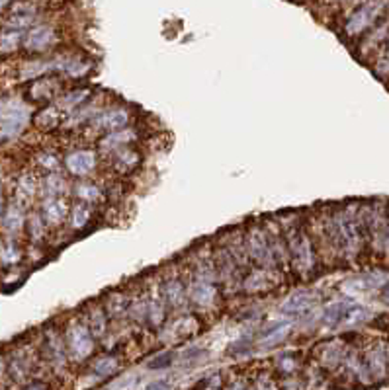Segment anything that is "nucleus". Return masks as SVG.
<instances>
[{"label": "nucleus", "instance_id": "nucleus-1", "mask_svg": "<svg viewBox=\"0 0 389 390\" xmlns=\"http://www.w3.org/2000/svg\"><path fill=\"white\" fill-rule=\"evenodd\" d=\"M372 316L370 308L354 303L350 299H336L325 304L319 312V322L327 330H339V328H354L368 322Z\"/></svg>", "mask_w": 389, "mask_h": 390}, {"label": "nucleus", "instance_id": "nucleus-2", "mask_svg": "<svg viewBox=\"0 0 389 390\" xmlns=\"http://www.w3.org/2000/svg\"><path fill=\"white\" fill-rule=\"evenodd\" d=\"M287 250H290V260L297 272L302 275H309L315 267V254H313V246L307 234L300 230L297 226L290 228L286 234Z\"/></svg>", "mask_w": 389, "mask_h": 390}, {"label": "nucleus", "instance_id": "nucleus-3", "mask_svg": "<svg viewBox=\"0 0 389 390\" xmlns=\"http://www.w3.org/2000/svg\"><path fill=\"white\" fill-rule=\"evenodd\" d=\"M245 250L246 256L254 260L258 265H263L264 269H272L276 267V260H274V254H272L270 242H268V234L261 226H251L246 230L245 238Z\"/></svg>", "mask_w": 389, "mask_h": 390}, {"label": "nucleus", "instance_id": "nucleus-4", "mask_svg": "<svg viewBox=\"0 0 389 390\" xmlns=\"http://www.w3.org/2000/svg\"><path fill=\"white\" fill-rule=\"evenodd\" d=\"M67 347L71 351V357L77 361L87 359L92 351H94V340L88 326L82 324H71L67 330Z\"/></svg>", "mask_w": 389, "mask_h": 390}, {"label": "nucleus", "instance_id": "nucleus-5", "mask_svg": "<svg viewBox=\"0 0 389 390\" xmlns=\"http://www.w3.org/2000/svg\"><path fill=\"white\" fill-rule=\"evenodd\" d=\"M317 304V295L311 293V291H295L292 295L287 296L284 303L280 304V314L284 316H290V318H297V316H305L309 314Z\"/></svg>", "mask_w": 389, "mask_h": 390}, {"label": "nucleus", "instance_id": "nucleus-6", "mask_svg": "<svg viewBox=\"0 0 389 390\" xmlns=\"http://www.w3.org/2000/svg\"><path fill=\"white\" fill-rule=\"evenodd\" d=\"M292 332V324L287 320H272L266 326L263 328L261 332V338H258V347L261 350H272L276 347L278 343H284L287 335Z\"/></svg>", "mask_w": 389, "mask_h": 390}, {"label": "nucleus", "instance_id": "nucleus-7", "mask_svg": "<svg viewBox=\"0 0 389 390\" xmlns=\"http://www.w3.org/2000/svg\"><path fill=\"white\" fill-rule=\"evenodd\" d=\"M381 4H364L360 6L356 12H352V16L349 18L346 22V33L349 35H358L370 26V23L376 20V16L380 14Z\"/></svg>", "mask_w": 389, "mask_h": 390}, {"label": "nucleus", "instance_id": "nucleus-8", "mask_svg": "<svg viewBox=\"0 0 389 390\" xmlns=\"http://www.w3.org/2000/svg\"><path fill=\"white\" fill-rule=\"evenodd\" d=\"M188 296L194 304H198L202 308H209L217 301V289L212 281L194 279L188 289Z\"/></svg>", "mask_w": 389, "mask_h": 390}, {"label": "nucleus", "instance_id": "nucleus-9", "mask_svg": "<svg viewBox=\"0 0 389 390\" xmlns=\"http://www.w3.org/2000/svg\"><path fill=\"white\" fill-rule=\"evenodd\" d=\"M96 155L92 150H77L67 156V168L75 176H87L94 170Z\"/></svg>", "mask_w": 389, "mask_h": 390}, {"label": "nucleus", "instance_id": "nucleus-10", "mask_svg": "<svg viewBox=\"0 0 389 390\" xmlns=\"http://www.w3.org/2000/svg\"><path fill=\"white\" fill-rule=\"evenodd\" d=\"M129 121L126 109H110V111H104L98 117L92 119V125L96 129H104V131H118L121 127H126Z\"/></svg>", "mask_w": 389, "mask_h": 390}, {"label": "nucleus", "instance_id": "nucleus-11", "mask_svg": "<svg viewBox=\"0 0 389 390\" xmlns=\"http://www.w3.org/2000/svg\"><path fill=\"white\" fill-rule=\"evenodd\" d=\"M366 367H368V373L376 381H383L385 373H388V357H385V351L383 347H372L366 355Z\"/></svg>", "mask_w": 389, "mask_h": 390}, {"label": "nucleus", "instance_id": "nucleus-12", "mask_svg": "<svg viewBox=\"0 0 389 390\" xmlns=\"http://www.w3.org/2000/svg\"><path fill=\"white\" fill-rule=\"evenodd\" d=\"M53 39H55V31L48 28V26H38L28 33L26 45H28V49H33V51H41V49L51 45Z\"/></svg>", "mask_w": 389, "mask_h": 390}, {"label": "nucleus", "instance_id": "nucleus-13", "mask_svg": "<svg viewBox=\"0 0 389 390\" xmlns=\"http://www.w3.org/2000/svg\"><path fill=\"white\" fill-rule=\"evenodd\" d=\"M163 299H165L170 306H175V308L182 306V304H186V301H188L182 283L178 279L165 281V285H163Z\"/></svg>", "mask_w": 389, "mask_h": 390}, {"label": "nucleus", "instance_id": "nucleus-14", "mask_svg": "<svg viewBox=\"0 0 389 390\" xmlns=\"http://www.w3.org/2000/svg\"><path fill=\"white\" fill-rule=\"evenodd\" d=\"M196 332V320L194 318H180L176 320L172 326L168 328L167 332L163 334L165 340H182V338H188Z\"/></svg>", "mask_w": 389, "mask_h": 390}, {"label": "nucleus", "instance_id": "nucleus-15", "mask_svg": "<svg viewBox=\"0 0 389 390\" xmlns=\"http://www.w3.org/2000/svg\"><path fill=\"white\" fill-rule=\"evenodd\" d=\"M342 359H344V350H342V345H339V342L325 343L319 350V361L325 367L339 365Z\"/></svg>", "mask_w": 389, "mask_h": 390}, {"label": "nucleus", "instance_id": "nucleus-16", "mask_svg": "<svg viewBox=\"0 0 389 390\" xmlns=\"http://www.w3.org/2000/svg\"><path fill=\"white\" fill-rule=\"evenodd\" d=\"M272 287L270 275H268V269H263V272H254L253 275H248L245 281V289L248 293H258V291H268Z\"/></svg>", "mask_w": 389, "mask_h": 390}, {"label": "nucleus", "instance_id": "nucleus-17", "mask_svg": "<svg viewBox=\"0 0 389 390\" xmlns=\"http://www.w3.org/2000/svg\"><path fill=\"white\" fill-rule=\"evenodd\" d=\"M147 318L153 326H160V322L165 320V303L159 293H153V299L147 304Z\"/></svg>", "mask_w": 389, "mask_h": 390}, {"label": "nucleus", "instance_id": "nucleus-18", "mask_svg": "<svg viewBox=\"0 0 389 390\" xmlns=\"http://www.w3.org/2000/svg\"><path fill=\"white\" fill-rule=\"evenodd\" d=\"M118 359L114 357V355H104V357L96 359L94 365H92V373L98 374V377H110L118 371Z\"/></svg>", "mask_w": 389, "mask_h": 390}, {"label": "nucleus", "instance_id": "nucleus-19", "mask_svg": "<svg viewBox=\"0 0 389 390\" xmlns=\"http://www.w3.org/2000/svg\"><path fill=\"white\" fill-rule=\"evenodd\" d=\"M136 139V133L129 131V129H121V131H116V133H110L106 139L102 140V147L104 148H119L124 147V145H127V143H131V140Z\"/></svg>", "mask_w": 389, "mask_h": 390}, {"label": "nucleus", "instance_id": "nucleus-20", "mask_svg": "<svg viewBox=\"0 0 389 390\" xmlns=\"http://www.w3.org/2000/svg\"><path fill=\"white\" fill-rule=\"evenodd\" d=\"M106 326H108L106 314H104L100 308H92L90 314H88V330H90V334H94L96 338H100V335L106 334Z\"/></svg>", "mask_w": 389, "mask_h": 390}, {"label": "nucleus", "instance_id": "nucleus-21", "mask_svg": "<svg viewBox=\"0 0 389 390\" xmlns=\"http://www.w3.org/2000/svg\"><path fill=\"white\" fill-rule=\"evenodd\" d=\"M45 217H48L49 223H61L67 215V205L61 199H49L45 201Z\"/></svg>", "mask_w": 389, "mask_h": 390}, {"label": "nucleus", "instance_id": "nucleus-22", "mask_svg": "<svg viewBox=\"0 0 389 390\" xmlns=\"http://www.w3.org/2000/svg\"><path fill=\"white\" fill-rule=\"evenodd\" d=\"M108 311H110L111 316H116V318H118V316H121V314H126V312H129L127 311L126 296H121V295L111 296L110 301H108Z\"/></svg>", "mask_w": 389, "mask_h": 390}, {"label": "nucleus", "instance_id": "nucleus-23", "mask_svg": "<svg viewBox=\"0 0 389 390\" xmlns=\"http://www.w3.org/2000/svg\"><path fill=\"white\" fill-rule=\"evenodd\" d=\"M77 195H79L82 201H96L100 197V189L94 184H80L77 187Z\"/></svg>", "mask_w": 389, "mask_h": 390}, {"label": "nucleus", "instance_id": "nucleus-24", "mask_svg": "<svg viewBox=\"0 0 389 390\" xmlns=\"http://www.w3.org/2000/svg\"><path fill=\"white\" fill-rule=\"evenodd\" d=\"M276 367H278V371H282L284 374H292L297 369V361L294 359L292 353H286V355H280L276 359Z\"/></svg>", "mask_w": 389, "mask_h": 390}, {"label": "nucleus", "instance_id": "nucleus-25", "mask_svg": "<svg viewBox=\"0 0 389 390\" xmlns=\"http://www.w3.org/2000/svg\"><path fill=\"white\" fill-rule=\"evenodd\" d=\"M72 226L75 228H82V226L87 225L88 223V218H90V211L84 207V205H77L75 209H72Z\"/></svg>", "mask_w": 389, "mask_h": 390}, {"label": "nucleus", "instance_id": "nucleus-26", "mask_svg": "<svg viewBox=\"0 0 389 390\" xmlns=\"http://www.w3.org/2000/svg\"><path fill=\"white\" fill-rule=\"evenodd\" d=\"M175 357L172 353H160V355H157V357H153V361H149V367L151 369H163V367H168L170 363H172V359Z\"/></svg>", "mask_w": 389, "mask_h": 390}, {"label": "nucleus", "instance_id": "nucleus-27", "mask_svg": "<svg viewBox=\"0 0 389 390\" xmlns=\"http://www.w3.org/2000/svg\"><path fill=\"white\" fill-rule=\"evenodd\" d=\"M63 189H65L63 178H59V176H51V178L48 179V191L51 195L63 194Z\"/></svg>", "mask_w": 389, "mask_h": 390}, {"label": "nucleus", "instance_id": "nucleus-28", "mask_svg": "<svg viewBox=\"0 0 389 390\" xmlns=\"http://www.w3.org/2000/svg\"><path fill=\"white\" fill-rule=\"evenodd\" d=\"M16 45H18V33H14V31L0 38V47H2V49H14Z\"/></svg>", "mask_w": 389, "mask_h": 390}, {"label": "nucleus", "instance_id": "nucleus-29", "mask_svg": "<svg viewBox=\"0 0 389 390\" xmlns=\"http://www.w3.org/2000/svg\"><path fill=\"white\" fill-rule=\"evenodd\" d=\"M87 98V92H72L69 98H67V101H63V106L67 109L69 108H75L77 104H80V101Z\"/></svg>", "mask_w": 389, "mask_h": 390}, {"label": "nucleus", "instance_id": "nucleus-30", "mask_svg": "<svg viewBox=\"0 0 389 390\" xmlns=\"http://www.w3.org/2000/svg\"><path fill=\"white\" fill-rule=\"evenodd\" d=\"M145 390H172V386L168 384V381H155Z\"/></svg>", "mask_w": 389, "mask_h": 390}, {"label": "nucleus", "instance_id": "nucleus-31", "mask_svg": "<svg viewBox=\"0 0 389 390\" xmlns=\"http://www.w3.org/2000/svg\"><path fill=\"white\" fill-rule=\"evenodd\" d=\"M380 299L389 306V279L380 287Z\"/></svg>", "mask_w": 389, "mask_h": 390}, {"label": "nucleus", "instance_id": "nucleus-32", "mask_svg": "<svg viewBox=\"0 0 389 390\" xmlns=\"http://www.w3.org/2000/svg\"><path fill=\"white\" fill-rule=\"evenodd\" d=\"M28 390H43V386H41V384H33V386H30Z\"/></svg>", "mask_w": 389, "mask_h": 390}]
</instances>
